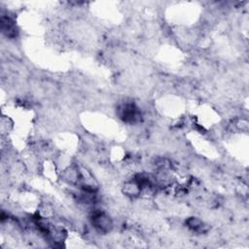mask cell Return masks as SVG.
I'll use <instances>...</instances> for the list:
<instances>
[{"label": "cell", "mask_w": 249, "mask_h": 249, "mask_svg": "<svg viewBox=\"0 0 249 249\" xmlns=\"http://www.w3.org/2000/svg\"><path fill=\"white\" fill-rule=\"evenodd\" d=\"M90 222L99 232L107 233L113 229L112 219L109 217V215L101 210H93L91 212Z\"/></svg>", "instance_id": "cell-1"}, {"label": "cell", "mask_w": 249, "mask_h": 249, "mask_svg": "<svg viewBox=\"0 0 249 249\" xmlns=\"http://www.w3.org/2000/svg\"><path fill=\"white\" fill-rule=\"evenodd\" d=\"M186 224L188 226V228L194 231H196V232H205L207 230H206V225L198 218L196 217H191L189 218L187 221H186Z\"/></svg>", "instance_id": "cell-2"}]
</instances>
